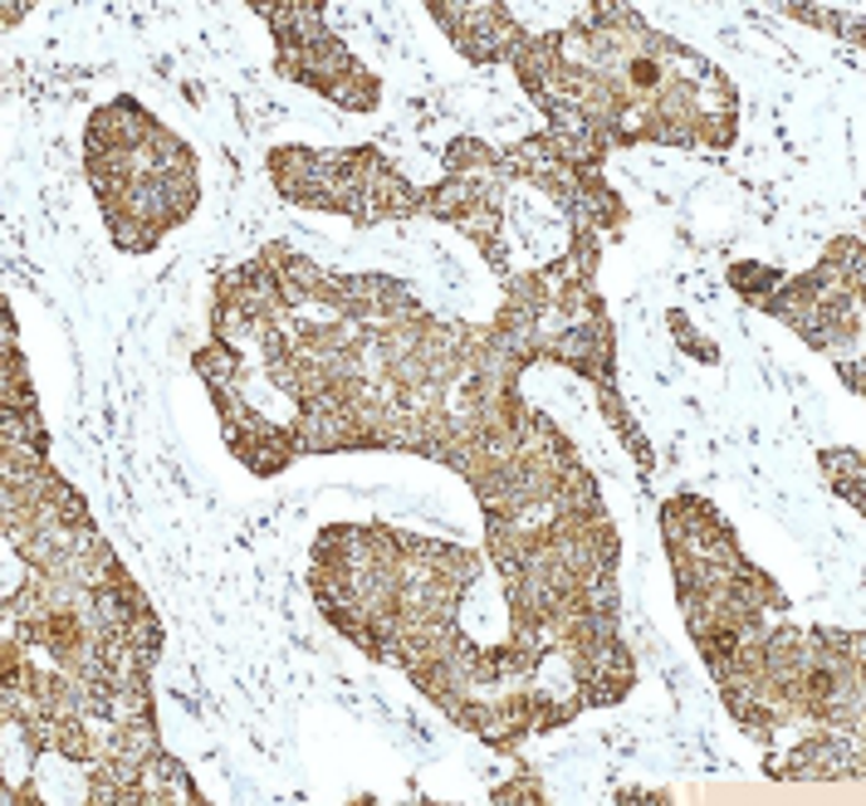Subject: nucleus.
<instances>
[{
    "mask_svg": "<svg viewBox=\"0 0 866 806\" xmlns=\"http://www.w3.org/2000/svg\"><path fill=\"white\" fill-rule=\"evenodd\" d=\"M157 132L162 128L132 98H114L88 118V152H142Z\"/></svg>",
    "mask_w": 866,
    "mask_h": 806,
    "instance_id": "obj_1",
    "label": "nucleus"
},
{
    "mask_svg": "<svg viewBox=\"0 0 866 806\" xmlns=\"http://www.w3.org/2000/svg\"><path fill=\"white\" fill-rule=\"evenodd\" d=\"M823 470H827V484L847 498L852 508H866V498H862V455H857V450H827Z\"/></svg>",
    "mask_w": 866,
    "mask_h": 806,
    "instance_id": "obj_2",
    "label": "nucleus"
},
{
    "mask_svg": "<svg viewBox=\"0 0 866 806\" xmlns=\"http://www.w3.org/2000/svg\"><path fill=\"white\" fill-rule=\"evenodd\" d=\"M196 372L206 377L216 391H226L231 381H240L245 377V367H240V352H235L231 343H216V347H206V352H196Z\"/></svg>",
    "mask_w": 866,
    "mask_h": 806,
    "instance_id": "obj_3",
    "label": "nucleus"
},
{
    "mask_svg": "<svg viewBox=\"0 0 866 806\" xmlns=\"http://www.w3.org/2000/svg\"><path fill=\"white\" fill-rule=\"evenodd\" d=\"M329 98H333V104H343V108H377V78L353 60V64H348V74L329 88Z\"/></svg>",
    "mask_w": 866,
    "mask_h": 806,
    "instance_id": "obj_4",
    "label": "nucleus"
},
{
    "mask_svg": "<svg viewBox=\"0 0 866 806\" xmlns=\"http://www.w3.org/2000/svg\"><path fill=\"white\" fill-rule=\"evenodd\" d=\"M729 283H735L749 303H763L783 283V275H779V269H759V265H735V269H729Z\"/></svg>",
    "mask_w": 866,
    "mask_h": 806,
    "instance_id": "obj_5",
    "label": "nucleus"
},
{
    "mask_svg": "<svg viewBox=\"0 0 866 806\" xmlns=\"http://www.w3.org/2000/svg\"><path fill=\"white\" fill-rule=\"evenodd\" d=\"M671 333H676L681 343L695 352V357H705V362H715V357H719V352H715V343H701V337L691 333V323H685V313H671Z\"/></svg>",
    "mask_w": 866,
    "mask_h": 806,
    "instance_id": "obj_6",
    "label": "nucleus"
},
{
    "mask_svg": "<svg viewBox=\"0 0 866 806\" xmlns=\"http://www.w3.org/2000/svg\"><path fill=\"white\" fill-rule=\"evenodd\" d=\"M494 802H504V806H510V802H544V787H538V782L534 777H524V782H510V787H500V792H494Z\"/></svg>",
    "mask_w": 866,
    "mask_h": 806,
    "instance_id": "obj_7",
    "label": "nucleus"
},
{
    "mask_svg": "<svg viewBox=\"0 0 866 806\" xmlns=\"http://www.w3.org/2000/svg\"><path fill=\"white\" fill-rule=\"evenodd\" d=\"M617 802H627V806H646V802H666V797H661V792H622V797H617Z\"/></svg>",
    "mask_w": 866,
    "mask_h": 806,
    "instance_id": "obj_8",
    "label": "nucleus"
}]
</instances>
